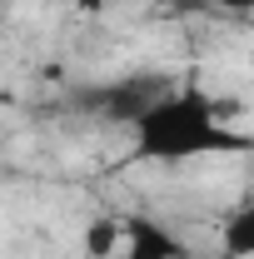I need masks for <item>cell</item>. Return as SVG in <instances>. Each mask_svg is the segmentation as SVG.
<instances>
[{
  "label": "cell",
  "mask_w": 254,
  "mask_h": 259,
  "mask_svg": "<svg viewBox=\"0 0 254 259\" xmlns=\"http://www.w3.org/2000/svg\"><path fill=\"white\" fill-rule=\"evenodd\" d=\"M224 10H234V15H254V0H220Z\"/></svg>",
  "instance_id": "5b68a950"
},
{
  "label": "cell",
  "mask_w": 254,
  "mask_h": 259,
  "mask_svg": "<svg viewBox=\"0 0 254 259\" xmlns=\"http://www.w3.org/2000/svg\"><path fill=\"white\" fill-rule=\"evenodd\" d=\"M164 5H190V0H164Z\"/></svg>",
  "instance_id": "52a82bcc"
},
{
  "label": "cell",
  "mask_w": 254,
  "mask_h": 259,
  "mask_svg": "<svg viewBox=\"0 0 254 259\" xmlns=\"http://www.w3.org/2000/svg\"><path fill=\"white\" fill-rule=\"evenodd\" d=\"M220 254L224 259H254V199L234 204L220 225Z\"/></svg>",
  "instance_id": "277c9868"
},
{
  "label": "cell",
  "mask_w": 254,
  "mask_h": 259,
  "mask_svg": "<svg viewBox=\"0 0 254 259\" xmlns=\"http://www.w3.org/2000/svg\"><path fill=\"white\" fill-rule=\"evenodd\" d=\"M75 5H80V10H85V15H100V10H105V5H110V0H75Z\"/></svg>",
  "instance_id": "8992f818"
},
{
  "label": "cell",
  "mask_w": 254,
  "mask_h": 259,
  "mask_svg": "<svg viewBox=\"0 0 254 259\" xmlns=\"http://www.w3.org/2000/svg\"><path fill=\"white\" fill-rule=\"evenodd\" d=\"M120 259H185V244L175 229H164L159 220L130 214L125 220V254Z\"/></svg>",
  "instance_id": "7a4b0ae2"
},
{
  "label": "cell",
  "mask_w": 254,
  "mask_h": 259,
  "mask_svg": "<svg viewBox=\"0 0 254 259\" xmlns=\"http://www.w3.org/2000/svg\"><path fill=\"white\" fill-rule=\"evenodd\" d=\"M234 115H239V105H220L199 90H164L130 115L135 160L185 164V160H204V155L249 150V140L229 125Z\"/></svg>",
  "instance_id": "6da1fadb"
},
{
  "label": "cell",
  "mask_w": 254,
  "mask_h": 259,
  "mask_svg": "<svg viewBox=\"0 0 254 259\" xmlns=\"http://www.w3.org/2000/svg\"><path fill=\"white\" fill-rule=\"evenodd\" d=\"M80 254L85 259H120L125 254V214H95V220H85Z\"/></svg>",
  "instance_id": "3957f363"
}]
</instances>
